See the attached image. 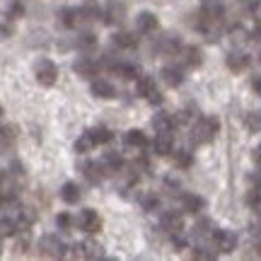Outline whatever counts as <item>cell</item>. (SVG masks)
Here are the masks:
<instances>
[{"label":"cell","mask_w":261,"mask_h":261,"mask_svg":"<svg viewBox=\"0 0 261 261\" xmlns=\"http://www.w3.org/2000/svg\"><path fill=\"white\" fill-rule=\"evenodd\" d=\"M39 249L44 256H51V259H63L68 254V244L58 237V234H46L41 242H39Z\"/></svg>","instance_id":"1"},{"label":"cell","mask_w":261,"mask_h":261,"mask_svg":"<svg viewBox=\"0 0 261 261\" xmlns=\"http://www.w3.org/2000/svg\"><path fill=\"white\" fill-rule=\"evenodd\" d=\"M34 75H37V83L44 85V87H51V85L56 83L58 77V68L48 58H41V61H37V65H34Z\"/></svg>","instance_id":"2"},{"label":"cell","mask_w":261,"mask_h":261,"mask_svg":"<svg viewBox=\"0 0 261 261\" xmlns=\"http://www.w3.org/2000/svg\"><path fill=\"white\" fill-rule=\"evenodd\" d=\"M75 225H77L80 230H85V232H97V230H102V218H99V213H97V211H92V208H85V211H80V215H77Z\"/></svg>","instance_id":"3"},{"label":"cell","mask_w":261,"mask_h":261,"mask_svg":"<svg viewBox=\"0 0 261 261\" xmlns=\"http://www.w3.org/2000/svg\"><path fill=\"white\" fill-rule=\"evenodd\" d=\"M215 128H218V123H215L213 119H203V121H201L194 128V133H191V140H194V143H198V145H201V143H208V140L213 138Z\"/></svg>","instance_id":"4"},{"label":"cell","mask_w":261,"mask_h":261,"mask_svg":"<svg viewBox=\"0 0 261 261\" xmlns=\"http://www.w3.org/2000/svg\"><path fill=\"white\" fill-rule=\"evenodd\" d=\"M234 244H237V237H234L230 230L215 232V249H220V252H232Z\"/></svg>","instance_id":"5"},{"label":"cell","mask_w":261,"mask_h":261,"mask_svg":"<svg viewBox=\"0 0 261 261\" xmlns=\"http://www.w3.org/2000/svg\"><path fill=\"white\" fill-rule=\"evenodd\" d=\"M162 225L167 227L169 232H181L184 230V220H181V213H174V211H167V213L162 215Z\"/></svg>","instance_id":"6"},{"label":"cell","mask_w":261,"mask_h":261,"mask_svg":"<svg viewBox=\"0 0 261 261\" xmlns=\"http://www.w3.org/2000/svg\"><path fill=\"white\" fill-rule=\"evenodd\" d=\"M155 152L158 155H169L172 150H174V140H172V136L169 133H158V138H155Z\"/></svg>","instance_id":"7"},{"label":"cell","mask_w":261,"mask_h":261,"mask_svg":"<svg viewBox=\"0 0 261 261\" xmlns=\"http://www.w3.org/2000/svg\"><path fill=\"white\" fill-rule=\"evenodd\" d=\"M83 174L87 177V181H92V184L102 181V174H104L102 162H87V165H83Z\"/></svg>","instance_id":"8"},{"label":"cell","mask_w":261,"mask_h":261,"mask_svg":"<svg viewBox=\"0 0 261 261\" xmlns=\"http://www.w3.org/2000/svg\"><path fill=\"white\" fill-rule=\"evenodd\" d=\"M152 126H155L158 133H172V128L177 126V121H174L169 114H158V116L152 119Z\"/></svg>","instance_id":"9"},{"label":"cell","mask_w":261,"mask_h":261,"mask_svg":"<svg viewBox=\"0 0 261 261\" xmlns=\"http://www.w3.org/2000/svg\"><path fill=\"white\" fill-rule=\"evenodd\" d=\"M123 140H126V145H128V148H136V150H145V148H148V138H145L140 130H128Z\"/></svg>","instance_id":"10"},{"label":"cell","mask_w":261,"mask_h":261,"mask_svg":"<svg viewBox=\"0 0 261 261\" xmlns=\"http://www.w3.org/2000/svg\"><path fill=\"white\" fill-rule=\"evenodd\" d=\"M75 73L83 75V77H92V75L97 73V63H94V61H90L87 56H83L77 63H75Z\"/></svg>","instance_id":"11"},{"label":"cell","mask_w":261,"mask_h":261,"mask_svg":"<svg viewBox=\"0 0 261 261\" xmlns=\"http://www.w3.org/2000/svg\"><path fill=\"white\" fill-rule=\"evenodd\" d=\"M203 15L208 19L223 17V5H220V0H203Z\"/></svg>","instance_id":"12"},{"label":"cell","mask_w":261,"mask_h":261,"mask_svg":"<svg viewBox=\"0 0 261 261\" xmlns=\"http://www.w3.org/2000/svg\"><path fill=\"white\" fill-rule=\"evenodd\" d=\"M61 198H63L65 203H77V201H80V189H77V184H73V181L63 184V189H61Z\"/></svg>","instance_id":"13"},{"label":"cell","mask_w":261,"mask_h":261,"mask_svg":"<svg viewBox=\"0 0 261 261\" xmlns=\"http://www.w3.org/2000/svg\"><path fill=\"white\" fill-rule=\"evenodd\" d=\"M92 148H97V145H94L92 136H90V130H87V133H83L80 138L75 140V152H80V155H85V152H90Z\"/></svg>","instance_id":"14"},{"label":"cell","mask_w":261,"mask_h":261,"mask_svg":"<svg viewBox=\"0 0 261 261\" xmlns=\"http://www.w3.org/2000/svg\"><path fill=\"white\" fill-rule=\"evenodd\" d=\"M92 92L97 94V97H104V99H107V97H114V87L107 83V80H94Z\"/></svg>","instance_id":"15"},{"label":"cell","mask_w":261,"mask_h":261,"mask_svg":"<svg viewBox=\"0 0 261 261\" xmlns=\"http://www.w3.org/2000/svg\"><path fill=\"white\" fill-rule=\"evenodd\" d=\"M15 232H17V223H15L10 215H5V218L0 220V240H3V237H12Z\"/></svg>","instance_id":"16"},{"label":"cell","mask_w":261,"mask_h":261,"mask_svg":"<svg viewBox=\"0 0 261 261\" xmlns=\"http://www.w3.org/2000/svg\"><path fill=\"white\" fill-rule=\"evenodd\" d=\"M138 29L140 32H152V29H158V19H155V15L143 12V15L138 17Z\"/></svg>","instance_id":"17"},{"label":"cell","mask_w":261,"mask_h":261,"mask_svg":"<svg viewBox=\"0 0 261 261\" xmlns=\"http://www.w3.org/2000/svg\"><path fill=\"white\" fill-rule=\"evenodd\" d=\"M181 203H184V208H187V213H198V211L203 208V201H201L198 196H191V194L184 196Z\"/></svg>","instance_id":"18"},{"label":"cell","mask_w":261,"mask_h":261,"mask_svg":"<svg viewBox=\"0 0 261 261\" xmlns=\"http://www.w3.org/2000/svg\"><path fill=\"white\" fill-rule=\"evenodd\" d=\"M162 77H165V83L172 85V87L181 85V73H179L177 68H165V70H162Z\"/></svg>","instance_id":"19"},{"label":"cell","mask_w":261,"mask_h":261,"mask_svg":"<svg viewBox=\"0 0 261 261\" xmlns=\"http://www.w3.org/2000/svg\"><path fill=\"white\" fill-rule=\"evenodd\" d=\"M90 136H92L94 145H104V143H109V140L114 138V136L107 128H92V130H90Z\"/></svg>","instance_id":"20"},{"label":"cell","mask_w":261,"mask_h":261,"mask_svg":"<svg viewBox=\"0 0 261 261\" xmlns=\"http://www.w3.org/2000/svg\"><path fill=\"white\" fill-rule=\"evenodd\" d=\"M136 41H138V39L133 37V34H126V32H121V34H116V37H114V44H116V46H121V48L136 46Z\"/></svg>","instance_id":"21"},{"label":"cell","mask_w":261,"mask_h":261,"mask_svg":"<svg viewBox=\"0 0 261 261\" xmlns=\"http://www.w3.org/2000/svg\"><path fill=\"white\" fill-rule=\"evenodd\" d=\"M123 15V8L121 5H116V3H112V5H107V22H119Z\"/></svg>","instance_id":"22"},{"label":"cell","mask_w":261,"mask_h":261,"mask_svg":"<svg viewBox=\"0 0 261 261\" xmlns=\"http://www.w3.org/2000/svg\"><path fill=\"white\" fill-rule=\"evenodd\" d=\"M61 24L63 27H75L77 24V12L75 10H63L61 12Z\"/></svg>","instance_id":"23"},{"label":"cell","mask_w":261,"mask_h":261,"mask_svg":"<svg viewBox=\"0 0 261 261\" xmlns=\"http://www.w3.org/2000/svg\"><path fill=\"white\" fill-rule=\"evenodd\" d=\"M56 223H58V227H61V230H70V227L75 225V220H73V215H70V213H61L56 218Z\"/></svg>","instance_id":"24"},{"label":"cell","mask_w":261,"mask_h":261,"mask_svg":"<svg viewBox=\"0 0 261 261\" xmlns=\"http://www.w3.org/2000/svg\"><path fill=\"white\" fill-rule=\"evenodd\" d=\"M198 61H201V58H198V48L189 46L187 51H184V63L187 65H198Z\"/></svg>","instance_id":"25"},{"label":"cell","mask_w":261,"mask_h":261,"mask_svg":"<svg viewBox=\"0 0 261 261\" xmlns=\"http://www.w3.org/2000/svg\"><path fill=\"white\" fill-rule=\"evenodd\" d=\"M15 140V128L12 126H0V143H12Z\"/></svg>","instance_id":"26"},{"label":"cell","mask_w":261,"mask_h":261,"mask_svg":"<svg viewBox=\"0 0 261 261\" xmlns=\"http://www.w3.org/2000/svg\"><path fill=\"white\" fill-rule=\"evenodd\" d=\"M94 34H80V39H77V44H80V48H87V46H94Z\"/></svg>","instance_id":"27"},{"label":"cell","mask_w":261,"mask_h":261,"mask_svg":"<svg viewBox=\"0 0 261 261\" xmlns=\"http://www.w3.org/2000/svg\"><path fill=\"white\" fill-rule=\"evenodd\" d=\"M230 65L232 68H242V65H247V58H242V54H232L230 56Z\"/></svg>","instance_id":"28"},{"label":"cell","mask_w":261,"mask_h":261,"mask_svg":"<svg viewBox=\"0 0 261 261\" xmlns=\"http://www.w3.org/2000/svg\"><path fill=\"white\" fill-rule=\"evenodd\" d=\"M143 205H145L148 211H155V208H158V196H143Z\"/></svg>","instance_id":"29"},{"label":"cell","mask_w":261,"mask_h":261,"mask_svg":"<svg viewBox=\"0 0 261 261\" xmlns=\"http://www.w3.org/2000/svg\"><path fill=\"white\" fill-rule=\"evenodd\" d=\"M0 116H3V107H0Z\"/></svg>","instance_id":"30"}]
</instances>
